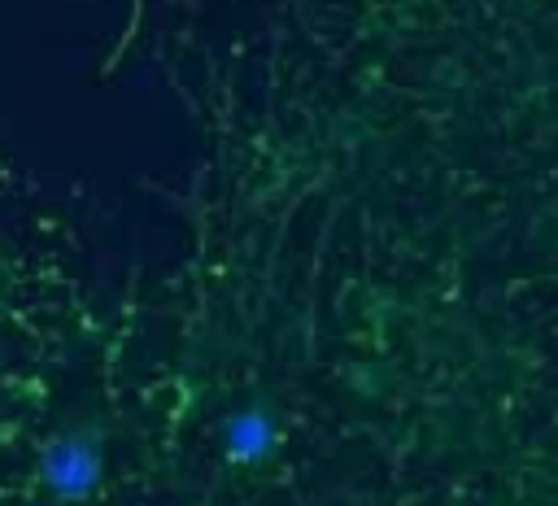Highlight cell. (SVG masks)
<instances>
[{"instance_id":"1","label":"cell","mask_w":558,"mask_h":506,"mask_svg":"<svg viewBox=\"0 0 558 506\" xmlns=\"http://www.w3.org/2000/svg\"><path fill=\"white\" fill-rule=\"evenodd\" d=\"M100 471H105V427L100 423H74L39 449V484L61 502L87 497L96 489Z\"/></svg>"},{"instance_id":"2","label":"cell","mask_w":558,"mask_h":506,"mask_svg":"<svg viewBox=\"0 0 558 506\" xmlns=\"http://www.w3.org/2000/svg\"><path fill=\"white\" fill-rule=\"evenodd\" d=\"M279 441V419L270 406L262 401H248V406H235L222 423V454L227 462L235 467H248V462H262Z\"/></svg>"}]
</instances>
